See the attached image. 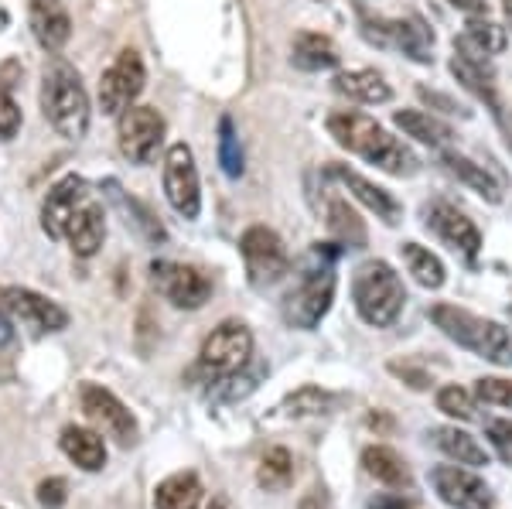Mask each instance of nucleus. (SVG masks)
<instances>
[{
  "label": "nucleus",
  "mask_w": 512,
  "mask_h": 509,
  "mask_svg": "<svg viewBox=\"0 0 512 509\" xmlns=\"http://www.w3.org/2000/svg\"><path fill=\"white\" fill-rule=\"evenodd\" d=\"M451 72H454V79L461 82V89H468L475 100H482L495 117L502 120V100H499V93H495L489 65H478V62L461 59V55H451Z\"/></svg>",
  "instance_id": "obj_24"
},
{
  "label": "nucleus",
  "mask_w": 512,
  "mask_h": 509,
  "mask_svg": "<svg viewBox=\"0 0 512 509\" xmlns=\"http://www.w3.org/2000/svg\"><path fill=\"white\" fill-rule=\"evenodd\" d=\"M475 393H478V400H485V404L512 407V383L499 380V376H485V380H478Z\"/></svg>",
  "instance_id": "obj_37"
},
{
  "label": "nucleus",
  "mask_w": 512,
  "mask_h": 509,
  "mask_svg": "<svg viewBox=\"0 0 512 509\" xmlns=\"http://www.w3.org/2000/svg\"><path fill=\"white\" fill-rule=\"evenodd\" d=\"M390 369H393L396 376H407V380H410V387H414V390H424L427 383H431V380H427L424 373H417V369H410V366H400V363H393Z\"/></svg>",
  "instance_id": "obj_42"
},
{
  "label": "nucleus",
  "mask_w": 512,
  "mask_h": 509,
  "mask_svg": "<svg viewBox=\"0 0 512 509\" xmlns=\"http://www.w3.org/2000/svg\"><path fill=\"white\" fill-rule=\"evenodd\" d=\"M14 342V322L11 315H0V349H7Z\"/></svg>",
  "instance_id": "obj_44"
},
{
  "label": "nucleus",
  "mask_w": 512,
  "mask_h": 509,
  "mask_svg": "<svg viewBox=\"0 0 512 509\" xmlns=\"http://www.w3.org/2000/svg\"><path fill=\"white\" fill-rule=\"evenodd\" d=\"M338 48L335 41L328 35H318V31H301L294 38V48H291V62L297 65L301 72H328L338 65Z\"/></svg>",
  "instance_id": "obj_22"
},
{
  "label": "nucleus",
  "mask_w": 512,
  "mask_h": 509,
  "mask_svg": "<svg viewBox=\"0 0 512 509\" xmlns=\"http://www.w3.org/2000/svg\"><path fill=\"white\" fill-rule=\"evenodd\" d=\"M297 509H328V496L321 489H315V492H308L301 503H297Z\"/></svg>",
  "instance_id": "obj_43"
},
{
  "label": "nucleus",
  "mask_w": 512,
  "mask_h": 509,
  "mask_svg": "<svg viewBox=\"0 0 512 509\" xmlns=\"http://www.w3.org/2000/svg\"><path fill=\"white\" fill-rule=\"evenodd\" d=\"M448 4L458 7L468 18H489V4H485V0H448Z\"/></svg>",
  "instance_id": "obj_41"
},
{
  "label": "nucleus",
  "mask_w": 512,
  "mask_h": 509,
  "mask_svg": "<svg viewBox=\"0 0 512 509\" xmlns=\"http://www.w3.org/2000/svg\"><path fill=\"white\" fill-rule=\"evenodd\" d=\"M366 38L376 41V45L383 48H396V52H403L407 59H414L420 65H427L434 59L431 48H434V35L431 28H427L420 18H396V21H383V18H366Z\"/></svg>",
  "instance_id": "obj_11"
},
{
  "label": "nucleus",
  "mask_w": 512,
  "mask_h": 509,
  "mask_svg": "<svg viewBox=\"0 0 512 509\" xmlns=\"http://www.w3.org/2000/svg\"><path fill=\"white\" fill-rule=\"evenodd\" d=\"M7 24H11V14H7V7H4V4H0V31H4V28H7Z\"/></svg>",
  "instance_id": "obj_48"
},
{
  "label": "nucleus",
  "mask_w": 512,
  "mask_h": 509,
  "mask_svg": "<svg viewBox=\"0 0 512 509\" xmlns=\"http://www.w3.org/2000/svg\"><path fill=\"white\" fill-rule=\"evenodd\" d=\"M502 14H506V31H512V0H502Z\"/></svg>",
  "instance_id": "obj_46"
},
{
  "label": "nucleus",
  "mask_w": 512,
  "mask_h": 509,
  "mask_svg": "<svg viewBox=\"0 0 512 509\" xmlns=\"http://www.w3.org/2000/svg\"><path fill=\"white\" fill-rule=\"evenodd\" d=\"M352 301L366 325L390 328L407 305V291H403L400 274L386 260H369L352 277Z\"/></svg>",
  "instance_id": "obj_3"
},
{
  "label": "nucleus",
  "mask_w": 512,
  "mask_h": 509,
  "mask_svg": "<svg viewBox=\"0 0 512 509\" xmlns=\"http://www.w3.org/2000/svg\"><path fill=\"white\" fill-rule=\"evenodd\" d=\"M164 195H168L171 209L185 219H198L202 212V185H198L195 154L188 144H171L164 154Z\"/></svg>",
  "instance_id": "obj_9"
},
{
  "label": "nucleus",
  "mask_w": 512,
  "mask_h": 509,
  "mask_svg": "<svg viewBox=\"0 0 512 509\" xmlns=\"http://www.w3.org/2000/svg\"><path fill=\"white\" fill-rule=\"evenodd\" d=\"M164 117L154 106H127L117 117V141L130 164H151L164 144Z\"/></svg>",
  "instance_id": "obj_7"
},
{
  "label": "nucleus",
  "mask_w": 512,
  "mask_h": 509,
  "mask_svg": "<svg viewBox=\"0 0 512 509\" xmlns=\"http://www.w3.org/2000/svg\"><path fill=\"white\" fill-rule=\"evenodd\" d=\"M328 134L335 137L338 147L359 154L362 161L376 164V168L390 171V175L403 178L417 171V158L407 144H400L386 127H379L373 117H362V113H332L328 117Z\"/></svg>",
  "instance_id": "obj_1"
},
{
  "label": "nucleus",
  "mask_w": 512,
  "mask_h": 509,
  "mask_svg": "<svg viewBox=\"0 0 512 509\" xmlns=\"http://www.w3.org/2000/svg\"><path fill=\"white\" fill-rule=\"evenodd\" d=\"M59 0H31V7H55Z\"/></svg>",
  "instance_id": "obj_49"
},
{
  "label": "nucleus",
  "mask_w": 512,
  "mask_h": 509,
  "mask_svg": "<svg viewBox=\"0 0 512 509\" xmlns=\"http://www.w3.org/2000/svg\"><path fill=\"white\" fill-rule=\"evenodd\" d=\"M335 301V274L328 267H318L301 277V284L284 298V322L291 328H315L328 315Z\"/></svg>",
  "instance_id": "obj_8"
},
{
  "label": "nucleus",
  "mask_w": 512,
  "mask_h": 509,
  "mask_svg": "<svg viewBox=\"0 0 512 509\" xmlns=\"http://www.w3.org/2000/svg\"><path fill=\"white\" fill-rule=\"evenodd\" d=\"M393 123L407 137H414V141H420V144H431V147H448L451 137H454L448 123H441L424 110H396Z\"/></svg>",
  "instance_id": "obj_27"
},
{
  "label": "nucleus",
  "mask_w": 512,
  "mask_h": 509,
  "mask_svg": "<svg viewBox=\"0 0 512 509\" xmlns=\"http://www.w3.org/2000/svg\"><path fill=\"white\" fill-rule=\"evenodd\" d=\"M441 161H444V168L451 171L458 182H465L472 192H478L482 199H489V202H499L502 199V188L499 182L485 171V164H475L472 158H465V154H458V151H444L441 154Z\"/></svg>",
  "instance_id": "obj_26"
},
{
  "label": "nucleus",
  "mask_w": 512,
  "mask_h": 509,
  "mask_svg": "<svg viewBox=\"0 0 512 509\" xmlns=\"http://www.w3.org/2000/svg\"><path fill=\"white\" fill-rule=\"evenodd\" d=\"M431 322L458 346L472 349L478 356L492 359V363H512V335L499 322L478 318L472 311L454 305H434Z\"/></svg>",
  "instance_id": "obj_4"
},
{
  "label": "nucleus",
  "mask_w": 512,
  "mask_h": 509,
  "mask_svg": "<svg viewBox=\"0 0 512 509\" xmlns=\"http://www.w3.org/2000/svg\"><path fill=\"white\" fill-rule=\"evenodd\" d=\"M18 130H21V106L0 86V141H11Z\"/></svg>",
  "instance_id": "obj_38"
},
{
  "label": "nucleus",
  "mask_w": 512,
  "mask_h": 509,
  "mask_svg": "<svg viewBox=\"0 0 512 509\" xmlns=\"http://www.w3.org/2000/svg\"><path fill=\"white\" fill-rule=\"evenodd\" d=\"M219 164L229 178H239L243 175V147H239V137H236V127L229 117L219 120Z\"/></svg>",
  "instance_id": "obj_35"
},
{
  "label": "nucleus",
  "mask_w": 512,
  "mask_h": 509,
  "mask_svg": "<svg viewBox=\"0 0 512 509\" xmlns=\"http://www.w3.org/2000/svg\"><path fill=\"white\" fill-rule=\"evenodd\" d=\"M151 274H154V284L164 298L171 301L175 308H202L205 301L212 298V281L195 267H185V264H175V260H154L151 264Z\"/></svg>",
  "instance_id": "obj_14"
},
{
  "label": "nucleus",
  "mask_w": 512,
  "mask_h": 509,
  "mask_svg": "<svg viewBox=\"0 0 512 509\" xmlns=\"http://www.w3.org/2000/svg\"><path fill=\"white\" fill-rule=\"evenodd\" d=\"M38 499H41V506L59 509V506L65 503V479H48V482H41V486H38Z\"/></svg>",
  "instance_id": "obj_39"
},
{
  "label": "nucleus",
  "mask_w": 512,
  "mask_h": 509,
  "mask_svg": "<svg viewBox=\"0 0 512 509\" xmlns=\"http://www.w3.org/2000/svg\"><path fill=\"white\" fill-rule=\"evenodd\" d=\"M41 110L52 130L65 141H82L89 130V93L79 72L69 62L52 55L41 76Z\"/></svg>",
  "instance_id": "obj_2"
},
{
  "label": "nucleus",
  "mask_w": 512,
  "mask_h": 509,
  "mask_svg": "<svg viewBox=\"0 0 512 509\" xmlns=\"http://www.w3.org/2000/svg\"><path fill=\"white\" fill-rule=\"evenodd\" d=\"M31 31H35L38 45L45 48V52H59L65 41L72 38V21L59 4L31 7Z\"/></svg>",
  "instance_id": "obj_28"
},
{
  "label": "nucleus",
  "mask_w": 512,
  "mask_h": 509,
  "mask_svg": "<svg viewBox=\"0 0 512 509\" xmlns=\"http://www.w3.org/2000/svg\"><path fill=\"white\" fill-rule=\"evenodd\" d=\"M256 479H260V486L267 489V492H280V489L291 486V479H294V458H291V451H287V448H270L267 455H263Z\"/></svg>",
  "instance_id": "obj_33"
},
{
  "label": "nucleus",
  "mask_w": 512,
  "mask_h": 509,
  "mask_svg": "<svg viewBox=\"0 0 512 509\" xmlns=\"http://www.w3.org/2000/svg\"><path fill=\"white\" fill-rule=\"evenodd\" d=\"M62 451L82 472H99L106 465V441H103V434L93 428L69 424V428L62 431Z\"/></svg>",
  "instance_id": "obj_21"
},
{
  "label": "nucleus",
  "mask_w": 512,
  "mask_h": 509,
  "mask_svg": "<svg viewBox=\"0 0 512 509\" xmlns=\"http://www.w3.org/2000/svg\"><path fill=\"white\" fill-rule=\"evenodd\" d=\"M427 226H431L434 233L451 246V250L465 253L468 260L478 257L482 233H478V226L461 209H454V205H448V202H434L431 209H427Z\"/></svg>",
  "instance_id": "obj_17"
},
{
  "label": "nucleus",
  "mask_w": 512,
  "mask_h": 509,
  "mask_svg": "<svg viewBox=\"0 0 512 509\" xmlns=\"http://www.w3.org/2000/svg\"><path fill=\"white\" fill-rule=\"evenodd\" d=\"M489 438H492L502 451L512 448V421H492V424H489Z\"/></svg>",
  "instance_id": "obj_40"
},
{
  "label": "nucleus",
  "mask_w": 512,
  "mask_h": 509,
  "mask_svg": "<svg viewBox=\"0 0 512 509\" xmlns=\"http://www.w3.org/2000/svg\"><path fill=\"white\" fill-rule=\"evenodd\" d=\"M253 356V335L243 322H222L212 328V335L202 342L198 352V369H202L209 380H229L239 369L250 363Z\"/></svg>",
  "instance_id": "obj_5"
},
{
  "label": "nucleus",
  "mask_w": 512,
  "mask_h": 509,
  "mask_svg": "<svg viewBox=\"0 0 512 509\" xmlns=\"http://www.w3.org/2000/svg\"><path fill=\"white\" fill-rule=\"evenodd\" d=\"M239 253H243L246 277L256 291L263 287H274L277 281H284V274L291 270V257H287L284 240L267 226H250L239 236Z\"/></svg>",
  "instance_id": "obj_6"
},
{
  "label": "nucleus",
  "mask_w": 512,
  "mask_h": 509,
  "mask_svg": "<svg viewBox=\"0 0 512 509\" xmlns=\"http://www.w3.org/2000/svg\"><path fill=\"white\" fill-rule=\"evenodd\" d=\"M335 89L342 96H349L355 103H390L393 100V89L386 86V79L379 76L373 69H352V72H338L335 76Z\"/></svg>",
  "instance_id": "obj_23"
},
{
  "label": "nucleus",
  "mask_w": 512,
  "mask_h": 509,
  "mask_svg": "<svg viewBox=\"0 0 512 509\" xmlns=\"http://www.w3.org/2000/svg\"><path fill=\"white\" fill-rule=\"evenodd\" d=\"M0 315H7V308H4V287H0Z\"/></svg>",
  "instance_id": "obj_50"
},
{
  "label": "nucleus",
  "mask_w": 512,
  "mask_h": 509,
  "mask_svg": "<svg viewBox=\"0 0 512 509\" xmlns=\"http://www.w3.org/2000/svg\"><path fill=\"white\" fill-rule=\"evenodd\" d=\"M209 509H233V503H229L226 496H216V499H212V506H209Z\"/></svg>",
  "instance_id": "obj_47"
},
{
  "label": "nucleus",
  "mask_w": 512,
  "mask_h": 509,
  "mask_svg": "<svg viewBox=\"0 0 512 509\" xmlns=\"http://www.w3.org/2000/svg\"><path fill=\"white\" fill-rule=\"evenodd\" d=\"M328 229H332V236L338 243L366 246V226H362V219L349 209V202L345 199L328 202Z\"/></svg>",
  "instance_id": "obj_32"
},
{
  "label": "nucleus",
  "mask_w": 512,
  "mask_h": 509,
  "mask_svg": "<svg viewBox=\"0 0 512 509\" xmlns=\"http://www.w3.org/2000/svg\"><path fill=\"white\" fill-rule=\"evenodd\" d=\"M437 410H444L448 417H458V421H475V400L461 387H444L437 393Z\"/></svg>",
  "instance_id": "obj_36"
},
{
  "label": "nucleus",
  "mask_w": 512,
  "mask_h": 509,
  "mask_svg": "<svg viewBox=\"0 0 512 509\" xmlns=\"http://www.w3.org/2000/svg\"><path fill=\"white\" fill-rule=\"evenodd\" d=\"M328 178H335V182L342 185L345 192L352 195V199H359L369 212H376V219H383L386 226H396V223H400L403 205L396 202L393 195L386 192V188H379V185L369 182V178H362L359 171L345 168V164H332V168H328Z\"/></svg>",
  "instance_id": "obj_18"
},
{
  "label": "nucleus",
  "mask_w": 512,
  "mask_h": 509,
  "mask_svg": "<svg viewBox=\"0 0 512 509\" xmlns=\"http://www.w3.org/2000/svg\"><path fill=\"white\" fill-rule=\"evenodd\" d=\"M202 492L205 489L195 472H175L154 489V509H198Z\"/></svg>",
  "instance_id": "obj_25"
},
{
  "label": "nucleus",
  "mask_w": 512,
  "mask_h": 509,
  "mask_svg": "<svg viewBox=\"0 0 512 509\" xmlns=\"http://www.w3.org/2000/svg\"><path fill=\"white\" fill-rule=\"evenodd\" d=\"M82 410H86L89 421H93L99 431L110 434L117 445L130 448L137 441V421L117 393L96 387V383H86V387H82Z\"/></svg>",
  "instance_id": "obj_13"
},
{
  "label": "nucleus",
  "mask_w": 512,
  "mask_h": 509,
  "mask_svg": "<svg viewBox=\"0 0 512 509\" xmlns=\"http://www.w3.org/2000/svg\"><path fill=\"white\" fill-rule=\"evenodd\" d=\"M65 240L72 243V253L76 257H96L99 246L106 240V212L103 205L86 199L79 205V212L72 216L69 229H65Z\"/></svg>",
  "instance_id": "obj_20"
},
{
  "label": "nucleus",
  "mask_w": 512,
  "mask_h": 509,
  "mask_svg": "<svg viewBox=\"0 0 512 509\" xmlns=\"http://www.w3.org/2000/svg\"><path fill=\"white\" fill-rule=\"evenodd\" d=\"M400 253H403V264H407V270L414 274V281L420 287H431V291H437V287L444 284V277L448 274H444V264H441L437 253H431L420 243H403Z\"/></svg>",
  "instance_id": "obj_31"
},
{
  "label": "nucleus",
  "mask_w": 512,
  "mask_h": 509,
  "mask_svg": "<svg viewBox=\"0 0 512 509\" xmlns=\"http://www.w3.org/2000/svg\"><path fill=\"white\" fill-rule=\"evenodd\" d=\"M434 445L441 448L448 458H454L458 465H472V469H482V465H489V455H485V448L478 445V441L468 431L437 428L434 431Z\"/></svg>",
  "instance_id": "obj_29"
},
{
  "label": "nucleus",
  "mask_w": 512,
  "mask_h": 509,
  "mask_svg": "<svg viewBox=\"0 0 512 509\" xmlns=\"http://www.w3.org/2000/svg\"><path fill=\"white\" fill-rule=\"evenodd\" d=\"M506 52V28H499L489 18H472L465 24V35L454 38V55L478 65H489L492 55Z\"/></svg>",
  "instance_id": "obj_19"
},
{
  "label": "nucleus",
  "mask_w": 512,
  "mask_h": 509,
  "mask_svg": "<svg viewBox=\"0 0 512 509\" xmlns=\"http://www.w3.org/2000/svg\"><path fill=\"white\" fill-rule=\"evenodd\" d=\"M335 404V397L321 387H301L297 393L284 400V410L291 417H315V414H328Z\"/></svg>",
  "instance_id": "obj_34"
},
{
  "label": "nucleus",
  "mask_w": 512,
  "mask_h": 509,
  "mask_svg": "<svg viewBox=\"0 0 512 509\" xmlns=\"http://www.w3.org/2000/svg\"><path fill=\"white\" fill-rule=\"evenodd\" d=\"M373 509H414V506H407V503H400V499H390V496H383V499H376Z\"/></svg>",
  "instance_id": "obj_45"
},
{
  "label": "nucleus",
  "mask_w": 512,
  "mask_h": 509,
  "mask_svg": "<svg viewBox=\"0 0 512 509\" xmlns=\"http://www.w3.org/2000/svg\"><path fill=\"white\" fill-rule=\"evenodd\" d=\"M144 82H147V72H144V62H140L137 52L123 48L117 55V62L99 76V110L106 117H120L127 106L137 103V96L144 93Z\"/></svg>",
  "instance_id": "obj_10"
},
{
  "label": "nucleus",
  "mask_w": 512,
  "mask_h": 509,
  "mask_svg": "<svg viewBox=\"0 0 512 509\" xmlns=\"http://www.w3.org/2000/svg\"><path fill=\"white\" fill-rule=\"evenodd\" d=\"M362 469L373 475L376 482L393 486V489H400V486H407V482H410V472H407V465H403V458L396 455L393 448H383V445L362 451Z\"/></svg>",
  "instance_id": "obj_30"
},
{
  "label": "nucleus",
  "mask_w": 512,
  "mask_h": 509,
  "mask_svg": "<svg viewBox=\"0 0 512 509\" xmlns=\"http://www.w3.org/2000/svg\"><path fill=\"white\" fill-rule=\"evenodd\" d=\"M89 199V188L79 175H65L62 182L48 188L45 202H41V229L48 240H65L72 216L79 212V205Z\"/></svg>",
  "instance_id": "obj_15"
},
{
  "label": "nucleus",
  "mask_w": 512,
  "mask_h": 509,
  "mask_svg": "<svg viewBox=\"0 0 512 509\" xmlns=\"http://www.w3.org/2000/svg\"><path fill=\"white\" fill-rule=\"evenodd\" d=\"M4 308L11 322L24 325L35 335L62 332L69 325V311L55 305L52 298H45V294L31 291V287H4Z\"/></svg>",
  "instance_id": "obj_12"
},
{
  "label": "nucleus",
  "mask_w": 512,
  "mask_h": 509,
  "mask_svg": "<svg viewBox=\"0 0 512 509\" xmlns=\"http://www.w3.org/2000/svg\"><path fill=\"white\" fill-rule=\"evenodd\" d=\"M437 496L454 509H492V492L475 472L461 465H437L431 472Z\"/></svg>",
  "instance_id": "obj_16"
}]
</instances>
